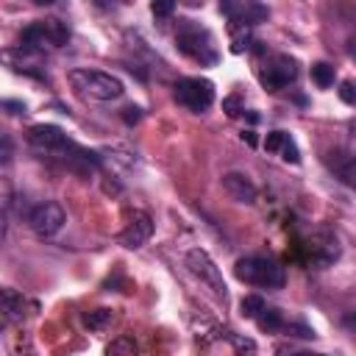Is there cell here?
<instances>
[{
  "instance_id": "1",
  "label": "cell",
  "mask_w": 356,
  "mask_h": 356,
  "mask_svg": "<svg viewBox=\"0 0 356 356\" xmlns=\"http://www.w3.org/2000/svg\"><path fill=\"white\" fill-rule=\"evenodd\" d=\"M175 47L181 56L197 61L200 67H214L220 61V50L214 44L211 31L189 17L178 19V25H175Z\"/></svg>"
},
{
  "instance_id": "2",
  "label": "cell",
  "mask_w": 356,
  "mask_h": 356,
  "mask_svg": "<svg viewBox=\"0 0 356 356\" xmlns=\"http://www.w3.org/2000/svg\"><path fill=\"white\" fill-rule=\"evenodd\" d=\"M70 86L86 97V100H97V103H108V100H117L125 95V83L111 75V72H103V70H89V67H75L70 70Z\"/></svg>"
},
{
  "instance_id": "3",
  "label": "cell",
  "mask_w": 356,
  "mask_h": 356,
  "mask_svg": "<svg viewBox=\"0 0 356 356\" xmlns=\"http://www.w3.org/2000/svg\"><path fill=\"white\" fill-rule=\"evenodd\" d=\"M234 275L242 284L250 286H261V289H281L286 284V273L278 261L267 259V256H242L234 264Z\"/></svg>"
},
{
  "instance_id": "4",
  "label": "cell",
  "mask_w": 356,
  "mask_h": 356,
  "mask_svg": "<svg viewBox=\"0 0 356 356\" xmlns=\"http://www.w3.org/2000/svg\"><path fill=\"white\" fill-rule=\"evenodd\" d=\"M70 42V28L67 22L47 17V19H36L28 28H22L19 33V50L22 53H42L50 47H64Z\"/></svg>"
},
{
  "instance_id": "5",
  "label": "cell",
  "mask_w": 356,
  "mask_h": 356,
  "mask_svg": "<svg viewBox=\"0 0 356 356\" xmlns=\"http://www.w3.org/2000/svg\"><path fill=\"white\" fill-rule=\"evenodd\" d=\"M184 264H186V270L217 298V300H228V286H225V278H222V273H220V267L214 264V259L203 250V248H189L186 253H184Z\"/></svg>"
},
{
  "instance_id": "6",
  "label": "cell",
  "mask_w": 356,
  "mask_h": 356,
  "mask_svg": "<svg viewBox=\"0 0 356 356\" xmlns=\"http://www.w3.org/2000/svg\"><path fill=\"white\" fill-rule=\"evenodd\" d=\"M172 95L184 108L203 114L214 103V83L209 78H181V81H175Z\"/></svg>"
},
{
  "instance_id": "7",
  "label": "cell",
  "mask_w": 356,
  "mask_h": 356,
  "mask_svg": "<svg viewBox=\"0 0 356 356\" xmlns=\"http://www.w3.org/2000/svg\"><path fill=\"white\" fill-rule=\"evenodd\" d=\"M298 72H300V67H298V58H295V56H289V53H275V56H270V58L264 61L259 78H261V86H264L267 92H281V89H286L289 83L298 81Z\"/></svg>"
},
{
  "instance_id": "8",
  "label": "cell",
  "mask_w": 356,
  "mask_h": 356,
  "mask_svg": "<svg viewBox=\"0 0 356 356\" xmlns=\"http://www.w3.org/2000/svg\"><path fill=\"white\" fill-rule=\"evenodd\" d=\"M67 222V214L58 203L53 200H44V203H36L31 211H28V225L39 234V236H53L64 228Z\"/></svg>"
},
{
  "instance_id": "9",
  "label": "cell",
  "mask_w": 356,
  "mask_h": 356,
  "mask_svg": "<svg viewBox=\"0 0 356 356\" xmlns=\"http://www.w3.org/2000/svg\"><path fill=\"white\" fill-rule=\"evenodd\" d=\"M153 236V217L147 211H134L131 220L125 222V228L117 234V242L128 250H136L142 248L147 239Z\"/></svg>"
},
{
  "instance_id": "10",
  "label": "cell",
  "mask_w": 356,
  "mask_h": 356,
  "mask_svg": "<svg viewBox=\"0 0 356 356\" xmlns=\"http://www.w3.org/2000/svg\"><path fill=\"white\" fill-rule=\"evenodd\" d=\"M220 186H222V192H225L231 200L245 203V206H253V203H256V197H259L256 184H253L245 172H239V170H228V172H222Z\"/></svg>"
},
{
  "instance_id": "11",
  "label": "cell",
  "mask_w": 356,
  "mask_h": 356,
  "mask_svg": "<svg viewBox=\"0 0 356 356\" xmlns=\"http://www.w3.org/2000/svg\"><path fill=\"white\" fill-rule=\"evenodd\" d=\"M220 11L234 22V28H250V25H259L270 17V8L267 6H259V3H222Z\"/></svg>"
},
{
  "instance_id": "12",
  "label": "cell",
  "mask_w": 356,
  "mask_h": 356,
  "mask_svg": "<svg viewBox=\"0 0 356 356\" xmlns=\"http://www.w3.org/2000/svg\"><path fill=\"white\" fill-rule=\"evenodd\" d=\"M325 167L331 170V175H334L339 184L356 189V156H353L350 150H339V147H337V150H328Z\"/></svg>"
},
{
  "instance_id": "13",
  "label": "cell",
  "mask_w": 356,
  "mask_h": 356,
  "mask_svg": "<svg viewBox=\"0 0 356 356\" xmlns=\"http://www.w3.org/2000/svg\"><path fill=\"white\" fill-rule=\"evenodd\" d=\"M25 309H36L33 303H28V298L11 286L0 289V312H3V323L11 325V323H22V317H28L31 312Z\"/></svg>"
},
{
  "instance_id": "14",
  "label": "cell",
  "mask_w": 356,
  "mask_h": 356,
  "mask_svg": "<svg viewBox=\"0 0 356 356\" xmlns=\"http://www.w3.org/2000/svg\"><path fill=\"white\" fill-rule=\"evenodd\" d=\"M264 150L267 153H278L286 164H298L300 161V150L295 145V139L286 134V131H270L264 136Z\"/></svg>"
},
{
  "instance_id": "15",
  "label": "cell",
  "mask_w": 356,
  "mask_h": 356,
  "mask_svg": "<svg viewBox=\"0 0 356 356\" xmlns=\"http://www.w3.org/2000/svg\"><path fill=\"white\" fill-rule=\"evenodd\" d=\"M261 331H267V334H275V331H284V325H286V320H284V312L281 309H275V306H264L261 309V314L253 320Z\"/></svg>"
},
{
  "instance_id": "16",
  "label": "cell",
  "mask_w": 356,
  "mask_h": 356,
  "mask_svg": "<svg viewBox=\"0 0 356 356\" xmlns=\"http://www.w3.org/2000/svg\"><path fill=\"white\" fill-rule=\"evenodd\" d=\"M114 320V309H95L89 314H83V325L89 331H106Z\"/></svg>"
},
{
  "instance_id": "17",
  "label": "cell",
  "mask_w": 356,
  "mask_h": 356,
  "mask_svg": "<svg viewBox=\"0 0 356 356\" xmlns=\"http://www.w3.org/2000/svg\"><path fill=\"white\" fill-rule=\"evenodd\" d=\"M139 353V348H136V339L134 337H117V339H111L108 345H106V356H136Z\"/></svg>"
},
{
  "instance_id": "18",
  "label": "cell",
  "mask_w": 356,
  "mask_h": 356,
  "mask_svg": "<svg viewBox=\"0 0 356 356\" xmlns=\"http://www.w3.org/2000/svg\"><path fill=\"white\" fill-rule=\"evenodd\" d=\"M312 81H314L320 89L334 86V64H328V61H317V64H312Z\"/></svg>"
},
{
  "instance_id": "19",
  "label": "cell",
  "mask_w": 356,
  "mask_h": 356,
  "mask_svg": "<svg viewBox=\"0 0 356 356\" xmlns=\"http://www.w3.org/2000/svg\"><path fill=\"white\" fill-rule=\"evenodd\" d=\"M267 303H264V298H259V295H245L242 298V303H239V309H242V317H248V320H256L259 314H261V309H264Z\"/></svg>"
},
{
  "instance_id": "20",
  "label": "cell",
  "mask_w": 356,
  "mask_h": 356,
  "mask_svg": "<svg viewBox=\"0 0 356 356\" xmlns=\"http://www.w3.org/2000/svg\"><path fill=\"white\" fill-rule=\"evenodd\" d=\"M337 95H339V100H342L345 106H356V81H353V78H345V81H339V89H337Z\"/></svg>"
},
{
  "instance_id": "21",
  "label": "cell",
  "mask_w": 356,
  "mask_h": 356,
  "mask_svg": "<svg viewBox=\"0 0 356 356\" xmlns=\"http://www.w3.org/2000/svg\"><path fill=\"white\" fill-rule=\"evenodd\" d=\"M150 11H153L156 17H167V14L175 11V3H170V0H164V3H150Z\"/></svg>"
},
{
  "instance_id": "22",
  "label": "cell",
  "mask_w": 356,
  "mask_h": 356,
  "mask_svg": "<svg viewBox=\"0 0 356 356\" xmlns=\"http://www.w3.org/2000/svg\"><path fill=\"white\" fill-rule=\"evenodd\" d=\"M122 120H125L128 125L139 122V120H142V108H139V106H128V108H125V114H122Z\"/></svg>"
},
{
  "instance_id": "23",
  "label": "cell",
  "mask_w": 356,
  "mask_h": 356,
  "mask_svg": "<svg viewBox=\"0 0 356 356\" xmlns=\"http://www.w3.org/2000/svg\"><path fill=\"white\" fill-rule=\"evenodd\" d=\"M3 108L8 111V114H25V103H19V100H3Z\"/></svg>"
},
{
  "instance_id": "24",
  "label": "cell",
  "mask_w": 356,
  "mask_h": 356,
  "mask_svg": "<svg viewBox=\"0 0 356 356\" xmlns=\"http://www.w3.org/2000/svg\"><path fill=\"white\" fill-rule=\"evenodd\" d=\"M222 108L228 111V117H236V114H239V100H236V97H225V100H222Z\"/></svg>"
},
{
  "instance_id": "25",
  "label": "cell",
  "mask_w": 356,
  "mask_h": 356,
  "mask_svg": "<svg viewBox=\"0 0 356 356\" xmlns=\"http://www.w3.org/2000/svg\"><path fill=\"white\" fill-rule=\"evenodd\" d=\"M0 156H3V164L8 167V164H11V156H14V150H11V136H3V153H0Z\"/></svg>"
},
{
  "instance_id": "26",
  "label": "cell",
  "mask_w": 356,
  "mask_h": 356,
  "mask_svg": "<svg viewBox=\"0 0 356 356\" xmlns=\"http://www.w3.org/2000/svg\"><path fill=\"white\" fill-rule=\"evenodd\" d=\"M275 353H278V356H325V353H312V350H286V348H278Z\"/></svg>"
},
{
  "instance_id": "27",
  "label": "cell",
  "mask_w": 356,
  "mask_h": 356,
  "mask_svg": "<svg viewBox=\"0 0 356 356\" xmlns=\"http://www.w3.org/2000/svg\"><path fill=\"white\" fill-rule=\"evenodd\" d=\"M242 139H245L248 145H256V136H253V131H245V134H242Z\"/></svg>"
}]
</instances>
